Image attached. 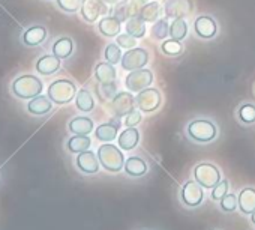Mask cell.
<instances>
[{
    "instance_id": "7bdbcfd3",
    "label": "cell",
    "mask_w": 255,
    "mask_h": 230,
    "mask_svg": "<svg viewBox=\"0 0 255 230\" xmlns=\"http://www.w3.org/2000/svg\"><path fill=\"white\" fill-rule=\"evenodd\" d=\"M251 221H252V224L255 226V211H254V214H251Z\"/></svg>"
},
{
    "instance_id": "ba28073f",
    "label": "cell",
    "mask_w": 255,
    "mask_h": 230,
    "mask_svg": "<svg viewBox=\"0 0 255 230\" xmlns=\"http://www.w3.org/2000/svg\"><path fill=\"white\" fill-rule=\"evenodd\" d=\"M120 62H122V68L129 72L146 68L147 62H149V51L146 48L134 47L131 50H128L126 53H123Z\"/></svg>"
},
{
    "instance_id": "ab89813d",
    "label": "cell",
    "mask_w": 255,
    "mask_h": 230,
    "mask_svg": "<svg viewBox=\"0 0 255 230\" xmlns=\"http://www.w3.org/2000/svg\"><path fill=\"white\" fill-rule=\"evenodd\" d=\"M149 3V0H131V3L128 5V12H129V17H135L140 14L141 8Z\"/></svg>"
},
{
    "instance_id": "277c9868",
    "label": "cell",
    "mask_w": 255,
    "mask_h": 230,
    "mask_svg": "<svg viewBox=\"0 0 255 230\" xmlns=\"http://www.w3.org/2000/svg\"><path fill=\"white\" fill-rule=\"evenodd\" d=\"M188 136L197 143H210L218 136V127L209 119H194L189 122Z\"/></svg>"
},
{
    "instance_id": "7402d4cb",
    "label": "cell",
    "mask_w": 255,
    "mask_h": 230,
    "mask_svg": "<svg viewBox=\"0 0 255 230\" xmlns=\"http://www.w3.org/2000/svg\"><path fill=\"white\" fill-rule=\"evenodd\" d=\"M117 75V71L113 63L110 62H98L95 66V78L98 83H110L114 81Z\"/></svg>"
},
{
    "instance_id": "b9f144b4",
    "label": "cell",
    "mask_w": 255,
    "mask_h": 230,
    "mask_svg": "<svg viewBox=\"0 0 255 230\" xmlns=\"http://www.w3.org/2000/svg\"><path fill=\"white\" fill-rule=\"evenodd\" d=\"M105 3H108V5H117L120 0H104Z\"/></svg>"
},
{
    "instance_id": "f35d334b",
    "label": "cell",
    "mask_w": 255,
    "mask_h": 230,
    "mask_svg": "<svg viewBox=\"0 0 255 230\" xmlns=\"http://www.w3.org/2000/svg\"><path fill=\"white\" fill-rule=\"evenodd\" d=\"M228 188H230V182L227 179H222L215 188H212V196H210L212 200H215V202L221 200L224 196L228 194Z\"/></svg>"
},
{
    "instance_id": "cb8c5ba5",
    "label": "cell",
    "mask_w": 255,
    "mask_h": 230,
    "mask_svg": "<svg viewBox=\"0 0 255 230\" xmlns=\"http://www.w3.org/2000/svg\"><path fill=\"white\" fill-rule=\"evenodd\" d=\"M126 33L132 35L134 38L140 39V38H144L146 36V21L140 17V15H135V17H129L126 20Z\"/></svg>"
},
{
    "instance_id": "d4e9b609",
    "label": "cell",
    "mask_w": 255,
    "mask_h": 230,
    "mask_svg": "<svg viewBox=\"0 0 255 230\" xmlns=\"http://www.w3.org/2000/svg\"><path fill=\"white\" fill-rule=\"evenodd\" d=\"M74 53V41L69 36H63L59 38L54 44H53V54L56 57L62 59H68L71 57V54Z\"/></svg>"
},
{
    "instance_id": "5b68a950",
    "label": "cell",
    "mask_w": 255,
    "mask_h": 230,
    "mask_svg": "<svg viewBox=\"0 0 255 230\" xmlns=\"http://www.w3.org/2000/svg\"><path fill=\"white\" fill-rule=\"evenodd\" d=\"M194 179L206 190L215 188L222 179L219 169L212 163H200L194 169Z\"/></svg>"
},
{
    "instance_id": "4fadbf2b",
    "label": "cell",
    "mask_w": 255,
    "mask_h": 230,
    "mask_svg": "<svg viewBox=\"0 0 255 230\" xmlns=\"http://www.w3.org/2000/svg\"><path fill=\"white\" fill-rule=\"evenodd\" d=\"M164 9L168 18H183L192 11V0H165Z\"/></svg>"
},
{
    "instance_id": "4dcf8cb0",
    "label": "cell",
    "mask_w": 255,
    "mask_h": 230,
    "mask_svg": "<svg viewBox=\"0 0 255 230\" xmlns=\"http://www.w3.org/2000/svg\"><path fill=\"white\" fill-rule=\"evenodd\" d=\"M161 51L168 57H176L183 53V44H182V41H177L173 38L164 39L161 44Z\"/></svg>"
},
{
    "instance_id": "603a6c76",
    "label": "cell",
    "mask_w": 255,
    "mask_h": 230,
    "mask_svg": "<svg viewBox=\"0 0 255 230\" xmlns=\"http://www.w3.org/2000/svg\"><path fill=\"white\" fill-rule=\"evenodd\" d=\"M69 131L77 136H89L93 131V121L87 116H77L74 118L69 125Z\"/></svg>"
},
{
    "instance_id": "4316f807",
    "label": "cell",
    "mask_w": 255,
    "mask_h": 230,
    "mask_svg": "<svg viewBox=\"0 0 255 230\" xmlns=\"http://www.w3.org/2000/svg\"><path fill=\"white\" fill-rule=\"evenodd\" d=\"M75 105L80 111L89 113L95 108V98L89 89H80L75 96Z\"/></svg>"
},
{
    "instance_id": "30bf717a",
    "label": "cell",
    "mask_w": 255,
    "mask_h": 230,
    "mask_svg": "<svg viewBox=\"0 0 255 230\" xmlns=\"http://www.w3.org/2000/svg\"><path fill=\"white\" fill-rule=\"evenodd\" d=\"M182 202L188 206V208H197L203 203L204 200V188L194 179V181H188L183 187H182V193H180Z\"/></svg>"
},
{
    "instance_id": "f546056e",
    "label": "cell",
    "mask_w": 255,
    "mask_h": 230,
    "mask_svg": "<svg viewBox=\"0 0 255 230\" xmlns=\"http://www.w3.org/2000/svg\"><path fill=\"white\" fill-rule=\"evenodd\" d=\"M188 35V23L185 18H173L171 24H170V38L177 39V41H183Z\"/></svg>"
},
{
    "instance_id": "e0dca14e",
    "label": "cell",
    "mask_w": 255,
    "mask_h": 230,
    "mask_svg": "<svg viewBox=\"0 0 255 230\" xmlns=\"http://www.w3.org/2000/svg\"><path fill=\"white\" fill-rule=\"evenodd\" d=\"M35 68L41 75H53L60 69V59L54 54H45L38 59Z\"/></svg>"
},
{
    "instance_id": "8fae6325",
    "label": "cell",
    "mask_w": 255,
    "mask_h": 230,
    "mask_svg": "<svg viewBox=\"0 0 255 230\" xmlns=\"http://www.w3.org/2000/svg\"><path fill=\"white\" fill-rule=\"evenodd\" d=\"M194 32L200 39H213L218 35V23L210 15H200L194 21Z\"/></svg>"
},
{
    "instance_id": "60d3db41",
    "label": "cell",
    "mask_w": 255,
    "mask_h": 230,
    "mask_svg": "<svg viewBox=\"0 0 255 230\" xmlns=\"http://www.w3.org/2000/svg\"><path fill=\"white\" fill-rule=\"evenodd\" d=\"M143 116L140 111H132L131 114H128V116L125 118V125L128 128H132V127H137L140 122H141Z\"/></svg>"
},
{
    "instance_id": "f1b7e54d",
    "label": "cell",
    "mask_w": 255,
    "mask_h": 230,
    "mask_svg": "<svg viewBox=\"0 0 255 230\" xmlns=\"http://www.w3.org/2000/svg\"><path fill=\"white\" fill-rule=\"evenodd\" d=\"M90 145H92L90 137L74 134V137H71V139L68 140L66 148H68V151L72 152V154H81V152H84V151H89Z\"/></svg>"
},
{
    "instance_id": "9c48e42d",
    "label": "cell",
    "mask_w": 255,
    "mask_h": 230,
    "mask_svg": "<svg viewBox=\"0 0 255 230\" xmlns=\"http://www.w3.org/2000/svg\"><path fill=\"white\" fill-rule=\"evenodd\" d=\"M137 102L132 95V92H119L111 99V108L116 113L117 118H126L128 114L135 111Z\"/></svg>"
},
{
    "instance_id": "52a82bcc",
    "label": "cell",
    "mask_w": 255,
    "mask_h": 230,
    "mask_svg": "<svg viewBox=\"0 0 255 230\" xmlns=\"http://www.w3.org/2000/svg\"><path fill=\"white\" fill-rule=\"evenodd\" d=\"M135 102H137V107L141 113H153L161 107L162 95H161L159 89L146 87L144 90L137 93Z\"/></svg>"
},
{
    "instance_id": "8992f818",
    "label": "cell",
    "mask_w": 255,
    "mask_h": 230,
    "mask_svg": "<svg viewBox=\"0 0 255 230\" xmlns=\"http://www.w3.org/2000/svg\"><path fill=\"white\" fill-rule=\"evenodd\" d=\"M152 83H153V72L147 68L131 71L125 78L126 89L132 93H138V92L144 90L146 87H150Z\"/></svg>"
},
{
    "instance_id": "3957f363",
    "label": "cell",
    "mask_w": 255,
    "mask_h": 230,
    "mask_svg": "<svg viewBox=\"0 0 255 230\" xmlns=\"http://www.w3.org/2000/svg\"><path fill=\"white\" fill-rule=\"evenodd\" d=\"M42 89H44V84L41 78L30 75V74L20 75L12 81V92L20 99H32L41 95Z\"/></svg>"
},
{
    "instance_id": "2e32d148",
    "label": "cell",
    "mask_w": 255,
    "mask_h": 230,
    "mask_svg": "<svg viewBox=\"0 0 255 230\" xmlns=\"http://www.w3.org/2000/svg\"><path fill=\"white\" fill-rule=\"evenodd\" d=\"M45 38H47V29L44 26H30L21 35V39L27 47H38L45 41Z\"/></svg>"
},
{
    "instance_id": "484cf974",
    "label": "cell",
    "mask_w": 255,
    "mask_h": 230,
    "mask_svg": "<svg viewBox=\"0 0 255 230\" xmlns=\"http://www.w3.org/2000/svg\"><path fill=\"white\" fill-rule=\"evenodd\" d=\"M119 125H114V124H101L98 125V128L95 130V136L99 142H104V143H110L113 142L114 139H117L119 136Z\"/></svg>"
},
{
    "instance_id": "74e56055",
    "label": "cell",
    "mask_w": 255,
    "mask_h": 230,
    "mask_svg": "<svg viewBox=\"0 0 255 230\" xmlns=\"http://www.w3.org/2000/svg\"><path fill=\"white\" fill-rule=\"evenodd\" d=\"M116 44L120 47V48H125V50H131L137 45V38H134L132 35L129 33H122L119 36H116Z\"/></svg>"
},
{
    "instance_id": "e575fe53",
    "label": "cell",
    "mask_w": 255,
    "mask_h": 230,
    "mask_svg": "<svg viewBox=\"0 0 255 230\" xmlns=\"http://www.w3.org/2000/svg\"><path fill=\"white\" fill-rule=\"evenodd\" d=\"M104 57L107 62L116 65L122 60V50L120 47L116 44V42H110L107 47H105V51H104Z\"/></svg>"
},
{
    "instance_id": "d590c367",
    "label": "cell",
    "mask_w": 255,
    "mask_h": 230,
    "mask_svg": "<svg viewBox=\"0 0 255 230\" xmlns=\"http://www.w3.org/2000/svg\"><path fill=\"white\" fill-rule=\"evenodd\" d=\"M81 2L83 0H56L57 6L68 14H74L81 8Z\"/></svg>"
},
{
    "instance_id": "7a4b0ae2",
    "label": "cell",
    "mask_w": 255,
    "mask_h": 230,
    "mask_svg": "<svg viewBox=\"0 0 255 230\" xmlns=\"http://www.w3.org/2000/svg\"><path fill=\"white\" fill-rule=\"evenodd\" d=\"M77 86L74 81L68 80V78H60L53 81L48 89H47V96L57 105H65L69 104L71 101H74V98L77 96Z\"/></svg>"
},
{
    "instance_id": "8d00e7d4",
    "label": "cell",
    "mask_w": 255,
    "mask_h": 230,
    "mask_svg": "<svg viewBox=\"0 0 255 230\" xmlns=\"http://www.w3.org/2000/svg\"><path fill=\"white\" fill-rule=\"evenodd\" d=\"M219 206H221V209H222L224 212H233V211H236V208L239 206V203H237V196H234L233 193L224 196V197L219 200Z\"/></svg>"
},
{
    "instance_id": "5bb4252c",
    "label": "cell",
    "mask_w": 255,
    "mask_h": 230,
    "mask_svg": "<svg viewBox=\"0 0 255 230\" xmlns=\"http://www.w3.org/2000/svg\"><path fill=\"white\" fill-rule=\"evenodd\" d=\"M75 164L80 169V172H83L86 175L98 173L99 172V166H101L98 157L92 151H84V152L78 154V157L75 160Z\"/></svg>"
},
{
    "instance_id": "9a60e30c",
    "label": "cell",
    "mask_w": 255,
    "mask_h": 230,
    "mask_svg": "<svg viewBox=\"0 0 255 230\" xmlns=\"http://www.w3.org/2000/svg\"><path fill=\"white\" fill-rule=\"evenodd\" d=\"M122 30V21L117 17H102L98 21V32L105 38H116L120 35Z\"/></svg>"
},
{
    "instance_id": "d6986e66",
    "label": "cell",
    "mask_w": 255,
    "mask_h": 230,
    "mask_svg": "<svg viewBox=\"0 0 255 230\" xmlns=\"http://www.w3.org/2000/svg\"><path fill=\"white\" fill-rule=\"evenodd\" d=\"M51 108H53V101L45 95H38L32 98L27 104L29 113L35 114V116H44V114L51 111Z\"/></svg>"
},
{
    "instance_id": "ac0fdd59",
    "label": "cell",
    "mask_w": 255,
    "mask_h": 230,
    "mask_svg": "<svg viewBox=\"0 0 255 230\" xmlns=\"http://www.w3.org/2000/svg\"><path fill=\"white\" fill-rule=\"evenodd\" d=\"M117 142H119V148L123 149V151H132L138 142H140V131L132 127V128H126L123 130L119 137H117Z\"/></svg>"
},
{
    "instance_id": "83f0119b",
    "label": "cell",
    "mask_w": 255,
    "mask_h": 230,
    "mask_svg": "<svg viewBox=\"0 0 255 230\" xmlns=\"http://www.w3.org/2000/svg\"><path fill=\"white\" fill-rule=\"evenodd\" d=\"M161 14H162L161 3H158V2H149V3H146V5L141 8V11H140L138 15H140L146 23H155V21L159 20Z\"/></svg>"
},
{
    "instance_id": "836d02e7",
    "label": "cell",
    "mask_w": 255,
    "mask_h": 230,
    "mask_svg": "<svg viewBox=\"0 0 255 230\" xmlns=\"http://www.w3.org/2000/svg\"><path fill=\"white\" fill-rule=\"evenodd\" d=\"M117 95V86L114 81L110 83H101L99 89H98V96L102 102L105 101H111L114 96Z\"/></svg>"
},
{
    "instance_id": "ffe728a7",
    "label": "cell",
    "mask_w": 255,
    "mask_h": 230,
    "mask_svg": "<svg viewBox=\"0 0 255 230\" xmlns=\"http://www.w3.org/2000/svg\"><path fill=\"white\" fill-rule=\"evenodd\" d=\"M237 203H239L240 211L245 215L254 214V211H255V188L245 187L237 196Z\"/></svg>"
},
{
    "instance_id": "1f68e13d",
    "label": "cell",
    "mask_w": 255,
    "mask_h": 230,
    "mask_svg": "<svg viewBox=\"0 0 255 230\" xmlns=\"http://www.w3.org/2000/svg\"><path fill=\"white\" fill-rule=\"evenodd\" d=\"M237 116H239V121L245 125L255 124V105L251 102L242 104L237 110Z\"/></svg>"
},
{
    "instance_id": "7c38bea8",
    "label": "cell",
    "mask_w": 255,
    "mask_h": 230,
    "mask_svg": "<svg viewBox=\"0 0 255 230\" xmlns=\"http://www.w3.org/2000/svg\"><path fill=\"white\" fill-rule=\"evenodd\" d=\"M80 11L86 23H95L101 15L107 14V6L102 0H83Z\"/></svg>"
},
{
    "instance_id": "d6a6232c",
    "label": "cell",
    "mask_w": 255,
    "mask_h": 230,
    "mask_svg": "<svg viewBox=\"0 0 255 230\" xmlns=\"http://www.w3.org/2000/svg\"><path fill=\"white\" fill-rule=\"evenodd\" d=\"M152 36L158 41H164L170 36V24L167 20L159 18L158 21L153 23L152 26Z\"/></svg>"
},
{
    "instance_id": "44dd1931",
    "label": "cell",
    "mask_w": 255,
    "mask_h": 230,
    "mask_svg": "<svg viewBox=\"0 0 255 230\" xmlns=\"http://www.w3.org/2000/svg\"><path fill=\"white\" fill-rule=\"evenodd\" d=\"M123 170L131 178H141L147 173V163L140 157H129L125 161Z\"/></svg>"
},
{
    "instance_id": "6da1fadb",
    "label": "cell",
    "mask_w": 255,
    "mask_h": 230,
    "mask_svg": "<svg viewBox=\"0 0 255 230\" xmlns=\"http://www.w3.org/2000/svg\"><path fill=\"white\" fill-rule=\"evenodd\" d=\"M98 160L101 166L110 173H119L125 167V155L122 149L111 143H104L98 148Z\"/></svg>"
}]
</instances>
